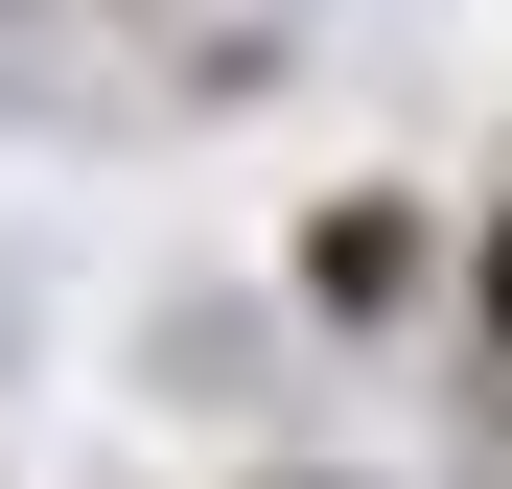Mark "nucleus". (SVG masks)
I'll return each instance as SVG.
<instances>
[{"instance_id": "nucleus-1", "label": "nucleus", "mask_w": 512, "mask_h": 489, "mask_svg": "<svg viewBox=\"0 0 512 489\" xmlns=\"http://www.w3.org/2000/svg\"><path fill=\"white\" fill-rule=\"evenodd\" d=\"M489 326H512V233H489Z\"/></svg>"}]
</instances>
